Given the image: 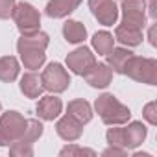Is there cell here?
<instances>
[{"label": "cell", "instance_id": "cell-11", "mask_svg": "<svg viewBox=\"0 0 157 157\" xmlns=\"http://www.w3.org/2000/svg\"><path fill=\"white\" fill-rule=\"evenodd\" d=\"M85 80L94 89H105L113 80V70L105 63H94L85 74Z\"/></svg>", "mask_w": 157, "mask_h": 157}, {"label": "cell", "instance_id": "cell-15", "mask_svg": "<svg viewBox=\"0 0 157 157\" xmlns=\"http://www.w3.org/2000/svg\"><path fill=\"white\" fill-rule=\"evenodd\" d=\"M61 107H63V104H61L59 98H56V96H44L37 104V117L43 118V120H54V118L59 117Z\"/></svg>", "mask_w": 157, "mask_h": 157}, {"label": "cell", "instance_id": "cell-28", "mask_svg": "<svg viewBox=\"0 0 157 157\" xmlns=\"http://www.w3.org/2000/svg\"><path fill=\"white\" fill-rule=\"evenodd\" d=\"M102 155L104 157H109V155H126V150L120 148V146H109L107 150L102 151Z\"/></svg>", "mask_w": 157, "mask_h": 157}, {"label": "cell", "instance_id": "cell-21", "mask_svg": "<svg viewBox=\"0 0 157 157\" xmlns=\"http://www.w3.org/2000/svg\"><path fill=\"white\" fill-rule=\"evenodd\" d=\"M113 44H115V39H113V35L109 32H98L93 37V48L100 56H107L113 50Z\"/></svg>", "mask_w": 157, "mask_h": 157}, {"label": "cell", "instance_id": "cell-2", "mask_svg": "<svg viewBox=\"0 0 157 157\" xmlns=\"http://www.w3.org/2000/svg\"><path fill=\"white\" fill-rule=\"evenodd\" d=\"M94 109L100 115L102 122L107 124V126H120V124H126L131 118V111L124 104H120L109 93H105V94H102V96L96 98Z\"/></svg>", "mask_w": 157, "mask_h": 157}, {"label": "cell", "instance_id": "cell-16", "mask_svg": "<svg viewBox=\"0 0 157 157\" xmlns=\"http://www.w3.org/2000/svg\"><path fill=\"white\" fill-rule=\"evenodd\" d=\"M21 91L26 98H39L44 91L41 78L33 72H28L21 78Z\"/></svg>", "mask_w": 157, "mask_h": 157}, {"label": "cell", "instance_id": "cell-9", "mask_svg": "<svg viewBox=\"0 0 157 157\" xmlns=\"http://www.w3.org/2000/svg\"><path fill=\"white\" fill-rule=\"evenodd\" d=\"M89 8L96 21L104 26H113L118 19V10L113 0H89Z\"/></svg>", "mask_w": 157, "mask_h": 157}, {"label": "cell", "instance_id": "cell-17", "mask_svg": "<svg viewBox=\"0 0 157 157\" xmlns=\"http://www.w3.org/2000/svg\"><path fill=\"white\" fill-rule=\"evenodd\" d=\"M19 61L13 57V56H4V57H0V82H4V83H11L17 80V76H19Z\"/></svg>", "mask_w": 157, "mask_h": 157}, {"label": "cell", "instance_id": "cell-7", "mask_svg": "<svg viewBox=\"0 0 157 157\" xmlns=\"http://www.w3.org/2000/svg\"><path fill=\"white\" fill-rule=\"evenodd\" d=\"M122 24L135 28L146 26V2L144 0H124L122 2Z\"/></svg>", "mask_w": 157, "mask_h": 157}, {"label": "cell", "instance_id": "cell-18", "mask_svg": "<svg viewBox=\"0 0 157 157\" xmlns=\"http://www.w3.org/2000/svg\"><path fill=\"white\" fill-rule=\"evenodd\" d=\"M63 35L68 43L72 44H78V43H83L85 37H87V30L82 22L78 21H67L63 24Z\"/></svg>", "mask_w": 157, "mask_h": 157}, {"label": "cell", "instance_id": "cell-5", "mask_svg": "<svg viewBox=\"0 0 157 157\" xmlns=\"http://www.w3.org/2000/svg\"><path fill=\"white\" fill-rule=\"evenodd\" d=\"M11 17H13V21H15V24H17V28H19V32L22 35L37 32L39 26H41V15H39V11L32 4H28V2L17 4Z\"/></svg>", "mask_w": 157, "mask_h": 157}, {"label": "cell", "instance_id": "cell-12", "mask_svg": "<svg viewBox=\"0 0 157 157\" xmlns=\"http://www.w3.org/2000/svg\"><path fill=\"white\" fill-rule=\"evenodd\" d=\"M146 126L142 122H131L128 128H122V148L124 150H133L140 146L146 139Z\"/></svg>", "mask_w": 157, "mask_h": 157}, {"label": "cell", "instance_id": "cell-20", "mask_svg": "<svg viewBox=\"0 0 157 157\" xmlns=\"http://www.w3.org/2000/svg\"><path fill=\"white\" fill-rule=\"evenodd\" d=\"M131 56H133V52H129L128 48H115V46H113V50L107 54V65H109V68H111L113 72L122 74L124 65L128 63V59H129Z\"/></svg>", "mask_w": 157, "mask_h": 157}, {"label": "cell", "instance_id": "cell-3", "mask_svg": "<svg viewBox=\"0 0 157 157\" xmlns=\"http://www.w3.org/2000/svg\"><path fill=\"white\" fill-rule=\"evenodd\" d=\"M122 74L128 78L146 85H155L157 83V61L151 57H140V56H131L128 63L124 65Z\"/></svg>", "mask_w": 157, "mask_h": 157}, {"label": "cell", "instance_id": "cell-4", "mask_svg": "<svg viewBox=\"0 0 157 157\" xmlns=\"http://www.w3.org/2000/svg\"><path fill=\"white\" fill-rule=\"evenodd\" d=\"M28 120L17 113V111H8L0 117V146H10L11 142L19 140L26 129Z\"/></svg>", "mask_w": 157, "mask_h": 157}, {"label": "cell", "instance_id": "cell-24", "mask_svg": "<svg viewBox=\"0 0 157 157\" xmlns=\"http://www.w3.org/2000/svg\"><path fill=\"white\" fill-rule=\"evenodd\" d=\"M59 155L61 157H74V155H96L93 150H89V148H82V146H76V144H70V146H65L61 151H59Z\"/></svg>", "mask_w": 157, "mask_h": 157}, {"label": "cell", "instance_id": "cell-1", "mask_svg": "<svg viewBox=\"0 0 157 157\" xmlns=\"http://www.w3.org/2000/svg\"><path fill=\"white\" fill-rule=\"evenodd\" d=\"M50 39L44 32L37 30L33 33H24L19 43H17V50L21 54V59H22V65L30 70H37L43 67L44 59H46V46H48Z\"/></svg>", "mask_w": 157, "mask_h": 157}, {"label": "cell", "instance_id": "cell-22", "mask_svg": "<svg viewBox=\"0 0 157 157\" xmlns=\"http://www.w3.org/2000/svg\"><path fill=\"white\" fill-rule=\"evenodd\" d=\"M41 135H43V124H41L39 120H28L26 129H24V133H22V137H21L19 140L24 142V144L33 146V142H35Z\"/></svg>", "mask_w": 157, "mask_h": 157}, {"label": "cell", "instance_id": "cell-26", "mask_svg": "<svg viewBox=\"0 0 157 157\" xmlns=\"http://www.w3.org/2000/svg\"><path fill=\"white\" fill-rule=\"evenodd\" d=\"M105 137H107L109 146H120L122 148V128H109Z\"/></svg>", "mask_w": 157, "mask_h": 157}, {"label": "cell", "instance_id": "cell-14", "mask_svg": "<svg viewBox=\"0 0 157 157\" xmlns=\"http://www.w3.org/2000/svg\"><path fill=\"white\" fill-rule=\"evenodd\" d=\"M115 39L124 46H137L142 43V30L129 24H120L115 30Z\"/></svg>", "mask_w": 157, "mask_h": 157}, {"label": "cell", "instance_id": "cell-25", "mask_svg": "<svg viewBox=\"0 0 157 157\" xmlns=\"http://www.w3.org/2000/svg\"><path fill=\"white\" fill-rule=\"evenodd\" d=\"M142 117L146 118L148 124L155 126L157 124V102H150L144 105V111H142Z\"/></svg>", "mask_w": 157, "mask_h": 157}, {"label": "cell", "instance_id": "cell-6", "mask_svg": "<svg viewBox=\"0 0 157 157\" xmlns=\"http://www.w3.org/2000/svg\"><path fill=\"white\" fill-rule=\"evenodd\" d=\"M43 87L50 93H63L70 85V76L59 63H50L41 76Z\"/></svg>", "mask_w": 157, "mask_h": 157}, {"label": "cell", "instance_id": "cell-23", "mask_svg": "<svg viewBox=\"0 0 157 157\" xmlns=\"http://www.w3.org/2000/svg\"><path fill=\"white\" fill-rule=\"evenodd\" d=\"M10 153L13 157H32L33 155V146L24 144L21 140H15V142L10 144Z\"/></svg>", "mask_w": 157, "mask_h": 157}, {"label": "cell", "instance_id": "cell-29", "mask_svg": "<svg viewBox=\"0 0 157 157\" xmlns=\"http://www.w3.org/2000/svg\"><path fill=\"white\" fill-rule=\"evenodd\" d=\"M150 17L151 19H157V0H150Z\"/></svg>", "mask_w": 157, "mask_h": 157}, {"label": "cell", "instance_id": "cell-19", "mask_svg": "<svg viewBox=\"0 0 157 157\" xmlns=\"http://www.w3.org/2000/svg\"><path fill=\"white\" fill-rule=\"evenodd\" d=\"M67 113L72 115L74 118H78L82 124H87L93 118V109H91L89 102H85V100H72V102H68Z\"/></svg>", "mask_w": 157, "mask_h": 157}, {"label": "cell", "instance_id": "cell-27", "mask_svg": "<svg viewBox=\"0 0 157 157\" xmlns=\"http://www.w3.org/2000/svg\"><path fill=\"white\" fill-rule=\"evenodd\" d=\"M15 0H0V19H10L15 10Z\"/></svg>", "mask_w": 157, "mask_h": 157}, {"label": "cell", "instance_id": "cell-31", "mask_svg": "<svg viewBox=\"0 0 157 157\" xmlns=\"http://www.w3.org/2000/svg\"><path fill=\"white\" fill-rule=\"evenodd\" d=\"M0 111H2V104H0Z\"/></svg>", "mask_w": 157, "mask_h": 157}, {"label": "cell", "instance_id": "cell-10", "mask_svg": "<svg viewBox=\"0 0 157 157\" xmlns=\"http://www.w3.org/2000/svg\"><path fill=\"white\" fill-rule=\"evenodd\" d=\"M56 131H57V135L63 139V140H78L82 137V133H83V124L78 120V118H74L72 115H65L63 118H59L57 120V124H56Z\"/></svg>", "mask_w": 157, "mask_h": 157}, {"label": "cell", "instance_id": "cell-30", "mask_svg": "<svg viewBox=\"0 0 157 157\" xmlns=\"http://www.w3.org/2000/svg\"><path fill=\"white\" fill-rule=\"evenodd\" d=\"M148 39H150V44H151V46H157V41H155V26H151V28H150Z\"/></svg>", "mask_w": 157, "mask_h": 157}, {"label": "cell", "instance_id": "cell-8", "mask_svg": "<svg viewBox=\"0 0 157 157\" xmlns=\"http://www.w3.org/2000/svg\"><path fill=\"white\" fill-rule=\"evenodd\" d=\"M94 63H96V57H94V54L87 46H80V48H76L74 52H70L67 56L68 70H72L78 76H85Z\"/></svg>", "mask_w": 157, "mask_h": 157}, {"label": "cell", "instance_id": "cell-13", "mask_svg": "<svg viewBox=\"0 0 157 157\" xmlns=\"http://www.w3.org/2000/svg\"><path fill=\"white\" fill-rule=\"evenodd\" d=\"M80 4H82V0H50L44 11L50 19H65Z\"/></svg>", "mask_w": 157, "mask_h": 157}]
</instances>
